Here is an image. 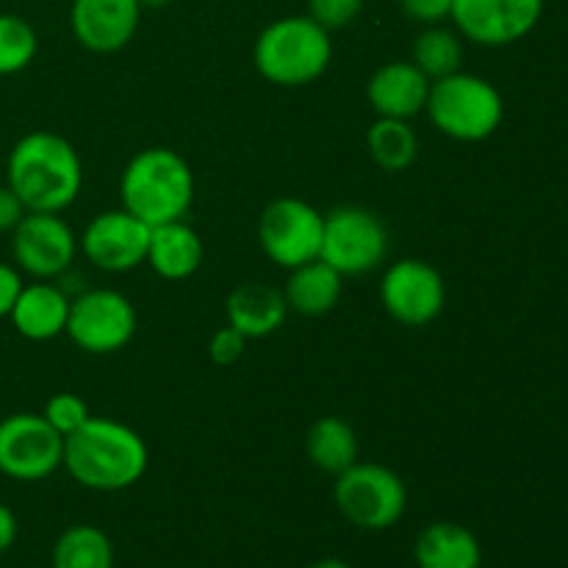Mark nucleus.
I'll return each mask as SVG.
<instances>
[{"label":"nucleus","mask_w":568,"mask_h":568,"mask_svg":"<svg viewBox=\"0 0 568 568\" xmlns=\"http://www.w3.org/2000/svg\"><path fill=\"white\" fill-rule=\"evenodd\" d=\"M61 466L89 491H125L148 471L150 449L133 427L105 416H89L64 438Z\"/></svg>","instance_id":"1"},{"label":"nucleus","mask_w":568,"mask_h":568,"mask_svg":"<svg viewBox=\"0 0 568 568\" xmlns=\"http://www.w3.org/2000/svg\"><path fill=\"white\" fill-rule=\"evenodd\" d=\"M6 186L28 211L61 214L83 189V161L64 136L31 131L17 139L6 159Z\"/></svg>","instance_id":"2"},{"label":"nucleus","mask_w":568,"mask_h":568,"mask_svg":"<svg viewBox=\"0 0 568 568\" xmlns=\"http://www.w3.org/2000/svg\"><path fill=\"white\" fill-rule=\"evenodd\" d=\"M120 200L150 227L186 220L194 203L192 166L170 148L139 150L122 170Z\"/></svg>","instance_id":"3"},{"label":"nucleus","mask_w":568,"mask_h":568,"mask_svg":"<svg viewBox=\"0 0 568 568\" xmlns=\"http://www.w3.org/2000/svg\"><path fill=\"white\" fill-rule=\"evenodd\" d=\"M331 31L308 14L281 17L258 33L253 48L255 70L277 87H305L331 67Z\"/></svg>","instance_id":"4"},{"label":"nucleus","mask_w":568,"mask_h":568,"mask_svg":"<svg viewBox=\"0 0 568 568\" xmlns=\"http://www.w3.org/2000/svg\"><path fill=\"white\" fill-rule=\"evenodd\" d=\"M425 114L455 142H483L503 125L505 100L491 81L458 70L430 83Z\"/></svg>","instance_id":"5"},{"label":"nucleus","mask_w":568,"mask_h":568,"mask_svg":"<svg viewBox=\"0 0 568 568\" xmlns=\"http://www.w3.org/2000/svg\"><path fill=\"white\" fill-rule=\"evenodd\" d=\"M333 497L349 525L372 532L394 527L408 508V488L403 477L383 464H361V460L336 475Z\"/></svg>","instance_id":"6"},{"label":"nucleus","mask_w":568,"mask_h":568,"mask_svg":"<svg viewBox=\"0 0 568 568\" xmlns=\"http://www.w3.org/2000/svg\"><path fill=\"white\" fill-rule=\"evenodd\" d=\"M320 258L342 277H361L381 270L388 258V231L377 214L361 205H342L325 214Z\"/></svg>","instance_id":"7"},{"label":"nucleus","mask_w":568,"mask_h":568,"mask_svg":"<svg viewBox=\"0 0 568 568\" xmlns=\"http://www.w3.org/2000/svg\"><path fill=\"white\" fill-rule=\"evenodd\" d=\"M325 214L300 197L272 200L258 220V244L266 258L281 270L316 261L322 253Z\"/></svg>","instance_id":"8"},{"label":"nucleus","mask_w":568,"mask_h":568,"mask_svg":"<svg viewBox=\"0 0 568 568\" xmlns=\"http://www.w3.org/2000/svg\"><path fill=\"white\" fill-rule=\"evenodd\" d=\"M64 333L89 355L120 353L136 333V308L114 288H92L70 300Z\"/></svg>","instance_id":"9"},{"label":"nucleus","mask_w":568,"mask_h":568,"mask_svg":"<svg viewBox=\"0 0 568 568\" xmlns=\"http://www.w3.org/2000/svg\"><path fill=\"white\" fill-rule=\"evenodd\" d=\"M64 436L42 414H11L0 419V475L17 483H39L61 469Z\"/></svg>","instance_id":"10"},{"label":"nucleus","mask_w":568,"mask_h":568,"mask_svg":"<svg viewBox=\"0 0 568 568\" xmlns=\"http://www.w3.org/2000/svg\"><path fill=\"white\" fill-rule=\"evenodd\" d=\"M381 303L399 325L425 327L442 316L447 303V283L442 272L427 261L399 258L383 275Z\"/></svg>","instance_id":"11"},{"label":"nucleus","mask_w":568,"mask_h":568,"mask_svg":"<svg viewBox=\"0 0 568 568\" xmlns=\"http://www.w3.org/2000/svg\"><path fill=\"white\" fill-rule=\"evenodd\" d=\"M9 236L14 266L37 281L61 277L78 255L75 233L61 220V214L28 211Z\"/></svg>","instance_id":"12"},{"label":"nucleus","mask_w":568,"mask_h":568,"mask_svg":"<svg viewBox=\"0 0 568 568\" xmlns=\"http://www.w3.org/2000/svg\"><path fill=\"white\" fill-rule=\"evenodd\" d=\"M544 0H455L449 20L458 33L483 48H508L538 28Z\"/></svg>","instance_id":"13"},{"label":"nucleus","mask_w":568,"mask_h":568,"mask_svg":"<svg viewBox=\"0 0 568 568\" xmlns=\"http://www.w3.org/2000/svg\"><path fill=\"white\" fill-rule=\"evenodd\" d=\"M150 225L131 211H103L87 225L81 250L92 266L103 272H131L148 261Z\"/></svg>","instance_id":"14"},{"label":"nucleus","mask_w":568,"mask_h":568,"mask_svg":"<svg viewBox=\"0 0 568 568\" xmlns=\"http://www.w3.org/2000/svg\"><path fill=\"white\" fill-rule=\"evenodd\" d=\"M142 11L139 0H72V37L92 53H116L136 37Z\"/></svg>","instance_id":"15"},{"label":"nucleus","mask_w":568,"mask_h":568,"mask_svg":"<svg viewBox=\"0 0 568 568\" xmlns=\"http://www.w3.org/2000/svg\"><path fill=\"white\" fill-rule=\"evenodd\" d=\"M430 78L414 61H388L366 83V100L377 116L414 120L425 111Z\"/></svg>","instance_id":"16"},{"label":"nucleus","mask_w":568,"mask_h":568,"mask_svg":"<svg viewBox=\"0 0 568 568\" xmlns=\"http://www.w3.org/2000/svg\"><path fill=\"white\" fill-rule=\"evenodd\" d=\"M67 316H70V297L64 288L50 281H37L22 286L9 320L28 342H50L67 331Z\"/></svg>","instance_id":"17"},{"label":"nucleus","mask_w":568,"mask_h":568,"mask_svg":"<svg viewBox=\"0 0 568 568\" xmlns=\"http://www.w3.org/2000/svg\"><path fill=\"white\" fill-rule=\"evenodd\" d=\"M203 239L186 220L150 227V247L144 264L164 281H186L203 264Z\"/></svg>","instance_id":"18"},{"label":"nucleus","mask_w":568,"mask_h":568,"mask_svg":"<svg viewBox=\"0 0 568 568\" xmlns=\"http://www.w3.org/2000/svg\"><path fill=\"white\" fill-rule=\"evenodd\" d=\"M227 325L244 338H264L281 331L288 316L286 297L281 288L266 283H242L227 297Z\"/></svg>","instance_id":"19"},{"label":"nucleus","mask_w":568,"mask_h":568,"mask_svg":"<svg viewBox=\"0 0 568 568\" xmlns=\"http://www.w3.org/2000/svg\"><path fill=\"white\" fill-rule=\"evenodd\" d=\"M419 568H480L483 547L475 532L455 521H433L414 544Z\"/></svg>","instance_id":"20"},{"label":"nucleus","mask_w":568,"mask_h":568,"mask_svg":"<svg viewBox=\"0 0 568 568\" xmlns=\"http://www.w3.org/2000/svg\"><path fill=\"white\" fill-rule=\"evenodd\" d=\"M344 292V277L325 264L322 258L308 261L288 272V281L283 286L288 311L300 316H325L338 305Z\"/></svg>","instance_id":"21"},{"label":"nucleus","mask_w":568,"mask_h":568,"mask_svg":"<svg viewBox=\"0 0 568 568\" xmlns=\"http://www.w3.org/2000/svg\"><path fill=\"white\" fill-rule=\"evenodd\" d=\"M305 453L311 464L325 475H342L358 460V438L342 416H322L305 436Z\"/></svg>","instance_id":"22"},{"label":"nucleus","mask_w":568,"mask_h":568,"mask_svg":"<svg viewBox=\"0 0 568 568\" xmlns=\"http://www.w3.org/2000/svg\"><path fill=\"white\" fill-rule=\"evenodd\" d=\"M50 568H114V544L100 527L72 525L53 544Z\"/></svg>","instance_id":"23"},{"label":"nucleus","mask_w":568,"mask_h":568,"mask_svg":"<svg viewBox=\"0 0 568 568\" xmlns=\"http://www.w3.org/2000/svg\"><path fill=\"white\" fill-rule=\"evenodd\" d=\"M366 148L372 161L386 172H405L419 155V136L408 120L377 116L366 133Z\"/></svg>","instance_id":"24"},{"label":"nucleus","mask_w":568,"mask_h":568,"mask_svg":"<svg viewBox=\"0 0 568 568\" xmlns=\"http://www.w3.org/2000/svg\"><path fill=\"white\" fill-rule=\"evenodd\" d=\"M410 61L430 78V83L438 81V78L453 75L464 64V42H460V33L453 31V28H444L442 22L438 26H427L416 37Z\"/></svg>","instance_id":"25"},{"label":"nucleus","mask_w":568,"mask_h":568,"mask_svg":"<svg viewBox=\"0 0 568 568\" xmlns=\"http://www.w3.org/2000/svg\"><path fill=\"white\" fill-rule=\"evenodd\" d=\"M39 37L20 14H0V78L17 75L37 59Z\"/></svg>","instance_id":"26"},{"label":"nucleus","mask_w":568,"mask_h":568,"mask_svg":"<svg viewBox=\"0 0 568 568\" xmlns=\"http://www.w3.org/2000/svg\"><path fill=\"white\" fill-rule=\"evenodd\" d=\"M42 416L50 422V427H53L55 433H61V436L67 438L92 414H89V405L83 403V397H78V394L72 392H59L48 399Z\"/></svg>","instance_id":"27"},{"label":"nucleus","mask_w":568,"mask_h":568,"mask_svg":"<svg viewBox=\"0 0 568 568\" xmlns=\"http://www.w3.org/2000/svg\"><path fill=\"white\" fill-rule=\"evenodd\" d=\"M364 0H308V17L325 31H338L358 20Z\"/></svg>","instance_id":"28"},{"label":"nucleus","mask_w":568,"mask_h":568,"mask_svg":"<svg viewBox=\"0 0 568 568\" xmlns=\"http://www.w3.org/2000/svg\"><path fill=\"white\" fill-rule=\"evenodd\" d=\"M244 347H247V338H244L239 331H233L231 325H225V327H220L214 336H211L209 355H211V361H214V364L231 366V364H236L239 358H242Z\"/></svg>","instance_id":"29"},{"label":"nucleus","mask_w":568,"mask_h":568,"mask_svg":"<svg viewBox=\"0 0 568 568\" xmlns=\"http://www.w3.org/2000/svg\"><path fill=\"white\" fill-rule=\"evenodd\" d=\"M455 0H399V9L408 20L422 22V26H438L447 20Z\"/></svg>","instance_id":"30"},{"label":"nucleus","mask_w":568,"mask_h":568,"mask_svg":"<svg viewBox=\"0 0 568 568\" xmlns=\"http://www.w3.org/2000/svg\"><path fill=\"white\" fill-rule=\"evenodd\" d=\"M22 286H26V283H22V272L17 270L14 264H3V261H0V320L11 314Z\"/></svg>","instance_id":"31"},{"label":"nucleus","mask_w":568,"mask_h":568,"mask_svg":"<svg viewBox=\"0 0 568 568\" xmlns=\"http://www.w3.org/2000/svg\"><path fill=\"white\" fill-rule=\"evenodd\" d=\"M26 214L28 209L22 205V200L9 186H0V233L14 231Z\"/></svg>","instance_id":"32"},{"label":"nucleus","mask_w":568,"mask_h":568,"mask_svg":"<svg viewBox=\"0 0 568 568\" xmlns=\"http://www.w3.org/2000/svg\"><path fill=\"white\" fill-rule=\"evenodd\" d=\"M17 532H20V525H17V516L9 505L0 503V555L9 552L17 541Z\"/></svg>","instance_id":"33"},{"label":"nucleus","mask_w":568,"mask_h":568,"mask_svg":"<svg viewBox=\"0 0 568 568\" xmlns=\"http://www.w3.org/2000/svg\"><path fill=\"white\" fill-rule=\"evenodd\" d=\"M311 568H353V566H347V564H344V560L327 558V560H320V564H314Z\"/></svg>","instance_id":"34"},{"label":"nucleus","mask_w":568,"mask_h":568,"mask_svg":"<svg viewBox=\"0 0 568 568\" xmlns=\"http://www.w3.org/2000/svg\"><path fill=\"white\" fill-rule=\"evenodd\" d=\"M172 0H139V6L142 9H164V6H170Z\"/></svg>","instance_id":"35"}]
</instances>
